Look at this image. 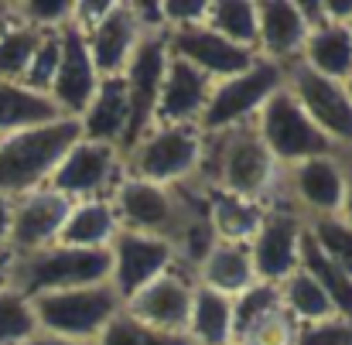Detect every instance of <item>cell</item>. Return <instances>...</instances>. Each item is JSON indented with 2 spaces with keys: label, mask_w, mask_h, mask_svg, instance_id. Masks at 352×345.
Masks as SVG:
<instances>
[{
  "label": "cell",
  "mask_w": 352,
  "mask_h": 345,
  "mask_svg": "<svg viewBox=\"0 0 352 345\" xmlns=\"http://www.w3.org/2000/svg\"><path fill=\"white\" fill-rule=\"evenodd\" d=\"M195 185L274 205L280 199V164L263 147L256 126L246 123L223 133H206V151Z\"/></svg>",
  "instance_id": "obj_1"
},
{
  "label": "cell",
  "mask_w": 352,
  "mask_h": 345,
  "mask_svg": "<svg viewBox=\"0 0 352 345\" xmlns=\"http://www.w3.org/2000/svg\"><path fill=\"white\" fill-rule=\"evenodd\" d=\"M76 140H79V123L65 116L3 133L0 137V195L17 199L34 188H45L58 161Z\"/></svg>",
  "instance_id": "obj_2"
},
{
  "label": "cell",
  "mask_w": 352,
  "mask_h": 345,
  "mask_svg": "<svg viewBox=\"0 0 352 345\" xmlns=\"http://www.w3.org/2000/svg\"><path fill=\"white\" fill-rule=\"evenodd\" d=\"M96 284H110V249H79V246L52 243L34 253L14 256L10 267V287L21 291L28 301L55 291L96 287Z\"/></svg>",
  "instance_id": "obj_3"
},
{
  "label": "cell",
  "mask_w": 352,
  "mask_h": 345,
  "mask_svg": "<svg viewBox=\"0 0 352 345\" xmlns=\"http://www.w3.org/2000/svg\"><path fill=\"white\" fill-rule=\"evenodd\" d=\"M202 151L206 133L199 126H151L123 151V175L161 188H182L199 181Z\"/></svg>",
  "instance_id": "obj_4"
},
{
  "label": "cell",
  "mask_w": 352,
  "mask_h": 345,
  "mask_svg": "<svg viewBox=\"0 0 352 345\" xmlns=\"http://www.w3.org/2000/svg\"><path fill=\"white\" fill-rule=\"evenodd\" d=\"M31 311L38 322V332L72 339V342H96L100 332L123 311V301L110 284L96 287H76V291H55L31 298Z\"/></svg>",
  "instance_id": "obj_5"
},
{
  "label": "cell",
  "mask_w": 352,
  "mask_h": 345,
  "mask_svg": "<svg viewBox=\"0 0 352 345\" xmlns=\"http://www.w3.org/2000/svg\"><path fill=\"white\" fill-rule=\"evenodd\" d=\"M284 82H287V69L277 65V62H267V58H256L239 76L212 82L209 103L199 116V130L202 133H223V130L253 123L256 113L263 110V103L277 89H284Z\"/></svg>",
  "instance_id": "obj_6"
},
{
  "label": "cell",
  "mask_w": 352,
  "mask_h": 345,
  "mask_svg": "<svg viewBox=\"0 0 352 345\" xmlns=\"http://www.w3.org/2000/svg\"><path fill=\"white\" fill-rule=\"evenodd\" d=\"M263 147L270 151V157L280 164V168H291L298 161H308V157H322V154H339L336 144L311 123V116L301 110V103L291 96L287 82L284 89H277L263 110L253 120Z\"/></svg>",
  "instance_id": "obj_7"
},
{
  "label": "cell",
  "mask_w": 352,
  "mask_h": 345,
  "mask_svg": "<svg viewBox=\"0 0 352 345\" xmlns=\"http://www.w3.org/2000/svg\"><path fill=\"white\" fill-rule=\"evenodd\" d=\"M346 171H349L346 154H322V157H308L291 168H280L277 202H287L305 219L339 216L342 199H346Z\"/></svg>",
  "instance_id": "obj_8"
},
{
  "label": "cell",
  "mask_w": 352,
  "mask_h": 345,
  "mask_svg": "<svg viewBox=\"0 0 352 345\" xmlns=\"http://www.w3.org/2000/svg\"><path fill=\"white\" fill-rule=\"evenodd\" d=\"M110 205H113V216L123 232L175 239L185 223V202H182L178 188H161V185H151V181H140L130 175H123L113 185Z\"/></svg>",
  "instance_id": "obj_9"
},
{
  "label": "cell",
  "mask_w": 352,
  "mask_h": 345,
  "mask_svg": "<svg viewBox=\"0 0 352 345\" xmlns=\"http://www.w3.org/2000/svg\"><path fill=\"white\" fill-rule=\"evenodd\" d=\"M305 236H308V219L298 209H291L287 202L267 205L260 230L253 232V239L246 243L253 270H256V280L280 284L284 277H291L301 267Z\"/></svg>",
  "instance_id": "obj_10"
},
{
  "label": "cell",
  "mask_w": 352,
  "mask_h": 345,
  "mask_svg": "<svg viewBox=\"0 0 352 345\" xmlns=\"http://www.w3.org/2000/svg\"><path fill=\"white\" fill-rule=\"evenodd\" d=\"M120 178H123V151L113 147V144L79 137L65 151V157L58 161L48 188H55L69 202L110 199V192H113V185Z\"/></svg>",
  "instance_id": "obj_11"
},
{
  "label": "cell",
  "mask_w": 352,
  "mask_h": 345,
  "mask_svg": "<svg viewBox=\"0 0 352 345\" xmlns=\"http://www.w3.org/2000/svg\"><path fill=\"white\" fill-rule=\"evenodd\" d=\"M287 89L301 103V110L311 116V123L336 144L339 154L349 157L352 151V96L346 82L325 79L301 62L287 65Z\"/></svg>",
  "instance_id": "obj_12"
},
{
  "label": "cell",
  "mask_w": 352,
  "mask_h": 345,
  "mask_svg": "<svg viewBox=\"0 0 352 345\" xmlns=\"http://www.w3.org/2000/svg\"><path fill=\"white\" fill-rule=\"evenodd\" d=\"M175 267H178V256H175L171 239L120 230L117 239L110 243V287L117 291L120 301L133 298L137 291H144L151 280H157L161 274Z\"/></svg>",
  "instance_id": "obj_13"
},
{
  "label": "cell",
  "mask_w": 352,
  "mask_h": 345,
  "mask_svg": "<svg viewBox=\"0 0 352 345\" xmlns=\"http://www.w3.org/2000/svg\"><path fill=\"white\" fill-rule=\"evenodd\" d=\"M192 291H195V277L185 267H175V270L161 274L157 280H151L133 298H126L123 315H130L133 322H140L154 332L185 335L188 311H192Z\"/></svg>",
  "instance_id": "obj_14"
},
{
  "label": "cell",
  "mask_w": 352,
  "mask_h": 345,
  "mask_svg": "<svg viewBox=\"0 0 352 345\" xmlns=\"http://www.w3.org/2000/svg\"><path fill=\"white\" fill-rule=\"evenodd\" d=\"M168 69V45L164 38H144L133 52V58L123 69V86H126V100H130V126H126V140L120 151H126L137 137H144L154 126V110H157V93H161V79Z\"/></svg>",
  "instance_id": "obj_15"
},
{
  "label": "cell",
  "mask_w": 352,
  "mask_h": 345,
  "mask_svg": "<svg viewBox=\"0 0 352 345\" xmlns=\"http://www.w3.org/2000/svg\"><path fill=\"white\" fill-rule=\"evenodd\" d=\"M72 202L65 195H58L55 188H34L28 195H17L14 199V212H10V239H7V249L14 256L21 253H34L41 246H52L58 243V232L65 226V216H69Z\"/></svg>",
  "instance_id": "obj_16"
},
{
  "label": "cell",
  "mask_w": 352,
  "mask_h": 345,
  "mask_svg": "<svg viewBox=\"0 0 352 345\" xmlns=\"http://www.w3.org/2000/svg\"><path fill=\"white\" fill-rule=\"evenodd\" d=\"M164 45H168V55L188 62L192 69H199V72L209 76L212 82L246 72V69L260 58L256 52L239 48V45H233V41H226L223 34H216V31L206 27V24H199V27H185V31H171V34L164 38Z\"/></svg>",
  "instance_id": "obj_17"
},
{
  "label": "cell",
  "mask_w": 352,
  "mask_h": 345,
  "mask_svg": "<svg viewBox=\"0 0 352 345\" xmlns=\"http://www.w3.org/2000/svg\"><path fill=\"white\" fill-rule=\"evenodd\" d=\"M62 62H58V72H55V82L48 89V100L55 107V113L65 116V120H79V113L89 107L96 86H100V76L93 69V58L86 52V38L79 27H62Z\"/></svg>",
  "instance_id": "obj_18"
},
{
  "label": "cell",
  "mask_w": 352,
  "mask_h": 345,
  "mask_svg": "<svg viewBox=\"0 0 352 345\" xmlns=\"http://www.w3.org/2000/svg\"><path fill=\"white\" fill-rule=\"evenodd\" d=\"M209 93H212L209 76L168 55V69L161 79V93H157V110H154V126H199Z\"/></svg>",
  "instance_id": "obj_19"
},
{
  "label": "cell",
  "mask_w": 352,
  "mask_h": 345,
  "mask_svg": "<svg viewBox=\"0 0 352 345\" xmlns=\"http://www.w3.org/2000/svg\"><path fill=\"white\" fill-rule=\"evenodd\" d=\"M308 41V24L298 0H263L256 3V55L277 65H294Z\"/></svg>",
  "instance_id": "obj_20"
},
{
  "label": "cell",
  "mask_w": 352,
  "mask_h": 345,
  "mask_svg": "<svg viewBox=\"0 0 352 345\" xmlns=\"http://www.w3.org/2000/svg\"><path fill=\"white\" fill-rule=\"evenodd\" d=\"M82 38H86V52H89L93 69H96L100 79L123 76L126 62L133 58L137 45L144 41V34H140V27L133 21L130 3H120V0H113V10L93 31H86Z\"/></svg>",
  "instance_id": "obj_21"
},
{
  "label": "cell",
  "mask_w": 352,
  "mask_h": 345,
  "mask_svg": "<svg viewBox=\"0 0 352 345\" xmlns=\"http://www.w3.org/2000/svg\"><path fill=\"white\" fill-rule=\"evenodd\" d=\"M79 137L86 140H100V144H113L123 147L126 140V126H130V100H126V86L123 79H100L89 107L79 113Z\"/></svg>",
  "instance_id": "obj_22"
},
{
  "label": "cell",
  "mask_w": 352,
  "mask_h": 345,
  "mask_svg": "<svg viewBox=\"0 0 352 345\" xmlns=\"http://www.w3.org/2000/svg\"><path fill=\"white\" fill-rule=\"evenodd\" d=\"M195 284L219 291L226 298H239L246 287L256 284V270L250 260V246L246 243H223L216 239V246L206 253V260L195 267Z\"/></svg>",
  "instance_id": "obj_23"
},
{
  "label": "cell",
  "mask_w": 352,
  "mask_h": 345,
  "mask_svg": "<svg viewBox=\"0 0 352 345\" xmlns=\"http://www.w3.org/2000/svg\"><path fill=\"white\" fill-rule=\"evenodd\" d=\"M263 212H267L263 202L243 199L233 192H219V188H206V216H209L216 239L223 243H250L263 223Z\"/></svg>",
  "instance_id": "obj_24"
},
{
  "label": "cell",
  "mask_w": 352,
  "mask_h": 345,
  "mask_svg": "<svg viewBox=\"0 0 352 345\" xmlns=\"http://www.w3.org/2000/svg\"><path fill=\"white\" fill-rule=\"evenodd\" d=\"M117 232L120 223L113 216L110 199H86V202H72L65 226L58 232V243L79 246V249H110Z\"/></svg>",
  "instance_id": "obj_25"
},
{
  "label": "cell",
  "mask_w": 352,
  "mask_h": 345,
  "mask_svg": "<svg viewBox=\"0 0 352 345\" xmlns=\"http://www.w3.org/2000/svg\"><path fill=\"white\" fill-rule=\"evenodd\" d=\"M305 69L336 79V82H349L352 79V38L349 24H325L308 31V41L301 48L298 58Z\"/></svg>",
  "instance_id": "obj_26"
},
{
  "label": "cell",
  "mask_w": 352,
  "mask_h": 345,
  "mask_svg": "<svg viewBox=\"0 0 352 345\" xmlns=\"http://www.w3.org/2000/svg\"><path fill=\"white\" fill-rule=\"evenodd\" d=\"M185 339L192 345H233V298L195 284Z\"/></svg>",
  "instance_id": "obj_27"
},
{
  "label": "cell",
  "mask_w": 352,
  "mask_h": 345,
  "mask_svg": "<svg viewBox=\"0 0 352 345\" xmlns=\"http://www.w3.org/2000/svg\"><path fill=\"white\" fill-rule=\"evenodd\" d=\"M280 291V304L291 315L294 325H308V322H325V318H339L332 311V301L325 298V291L318 287V280L308 270H294L291 277H284L277 284Z\"/></svg>",
  "instance_id": "obj_28"
},
{
  "label": "cell",
  "mask_w": 352,
  "mask_h": 345,
  "mask_svg": "<svg viewBox=\"0 0 352 345\" xmlns=\"http://www.w3.org/2000/svg\"><path fill=\"white\" fill-rule=\"evenodd\" d=\"M48 120H58V113H55V107H52L48 96L31 93L21 82L0 79V137L3 133H14V130H24V126L48 123Z\"/></svg>",
  "instance_id": "obj_29"
},
{
  "label": "cell",
  "mask_w": 352,
  "mask_h": 345,
  "mask_svg": "<svg viewBox=\"0 0 352 345\" xmlns=\"http://www.w3.org/2000/svg\"><path fill=\"white\" fill-rule=\"evenodd\" d=\"M280 311H284V304H280L277 284L256 280L253 287H246L239 298H233V345L246 342L256 329H263Z\"/></svg>",
  "instance_id": "obj_30"
},
{
  "label": "cell",
  "mask_w": 352,
  "mask_h": 345,
  "mask_svg": "<svg viewBox=\"0 0 352 345\" xmlns=\"http://www.w3.org/2000/svg\"><path fill=\"white\" fill-rule=\"evenodd\" d=\"M301 270H308V274L318 280V287H322L325 298L332 301V311H336L339 318L352 322V277L342 267H336L308 236H305V246H301Z\"/></svg>",
  "instance_id": "obj_31"
},
{
  "label": "cell",
  "mask_w": 352,
  "mask_h": 345,
  "mask_svg": "<svg viewBox=\"0 0 352 345\" xmlns=\"http://www.w3.org/2000/svg\"><path fill=\"white\" fill-rule=\"evenodd\" d=\"M206 27H212L239 48L256 52V3L250 0H209Z\"/></svg>",
  "instance_id": "obj_32"
},
{
  "label": "cell",
  "mask_w": 352,
  "mask_h": 345,
  "mask_svg": "<svg viewBox=\"0 0 352 345\" xmlns=\"http://www.w3.org/2000/svg\"><path fill=\"white\" fill-rule=\"evenodd\" d=\"M41 38H45V31H38V27H31V24L14 17L10 27L0 34V79L21 82L28 65H31V58H34V52H38V45H41Z\"/></svg>",
  "instance_id": "obj_33"
},
{
  "label": "cell",
  "mask_w": 352,
  "mask_h": 345,
  "mask_svg": "<svg viewBox=\"0 0 352 345\" xmlns=\"http://www.w3.org/2000/svg\"><path fill=\"white\" fill-rule=\"evenodd\" d=\"M308 239L352 277V226L342 216H322L308 219Z\"/></svg>",
  "instance_id": "obj_34"
},
{
  "label": "cell",
  "mask_w": 352,
  "mask_h": 345,
  "mask_svg": "<svg viewBox=\"0 0 352 345\" xmlns=\"http://www.w3.org/2000/svg\"><path fill=\"white\" fill-rule=\"evenodd\" d=\"M38 332L31 301L14 291V287H0V345H21Z\"/></svg>",
  "instance_id": "obj_35"
},
{
  "label": "cell",
  "mask_w": 352,
  "mask_h": 345,
  "mask_svg": "<svg viewBox=\"0 0 352 345\" xmlns=\"http://www.w3.org/2000/svg\"><path fill=\"white\" fill-rule=\"evenodd\" d=\"M96 345H192L185 335H168V332H154L140 322H133L130 315L120 311L117 318L100 332Z\"/></svg>",
  "instance_id": "obj_36"
},
{
  "label": "cell",
  "mask_w": 352,
  "mask_h": 345,
  "mask_svg": "<svg viewBox=\"0 0 352 345\" xmlns=\"http://www.w3.org/2000/svg\"><path fill=\"white\" fill-rule=\"evenodd\" d=\"M58 34L62 31H48L41 38V45H38V52H34V58H31L24 79H21V86H28L31 93L48 96V89L55 82V72H58V62H62V38Z\"/></svg>",
  "instance_id": "obj_37"
},
{
  "label": "cell",
  "mask_w": 352,
  "mask_h": 345,
  "mask_svg": "<svg viewBox=\"0 0 352 345\" xmlns=\"http://www.w3.org/2000/svg\"><path fill=\"white\" fill-rule=\"evenodd\" d=\"M14 17L38 27V31H62L72 24V0H24V3H10Z\"/></svg>",
  "instance_id": "obj_38"
},
{
  "label": "cell",
  "mask_w": 352,
  "mask_h": 345,
  "mask_svg": "<svg viewBox=\"0 0 352 345\" xmlns=\"http://www.w3.org/2000/svg\"><path fill=\"white\" fill-rule=\"evenodd\" d=\"M291 345H352V322H346V318H325V322L294 325Z\"/></svg>",
  "instance_id": "obj_39"
},
{
  "label": "cell",
  "mask_w": 352,
  "mask_h": 345,
  "mask_svg": "<svg viewBox=\"0 0 352 345\" xmlns=\"http://www.w3.org/2000/svg\"><path fill=\"white\" fill-rule=\"evenodd\" d=\"M161 14H164V38H168L171 31L206 24L209 0H161Z\"/></svg>",
  "instance_id": "obj_40"
},
{
  "label": "cell",
  "mask_w": 352,
  "mask_h": 345,
  "mask_svg": "<svg viewBox=\"0 0 352 345\" xmlns=\"http://www.w3.org/2000/svg\"><path fill=\"white\" fill-rule=\"evenodd\" d=\"M10 212H14V199L0 195V246H7L10 239Z\"/></svg>",
  "instance_id": "obj_41"
},
{
  "label": "cell",
  "mask_w": 352,
  "mask_h": 345,
  "mask_svg": "<svg viewBox=\"0 0 352 345\" xmlns=\"http://www.w3.org/2000/svg\"><path fill=\"white\" fill-rule=\"evenodd\" d=\"M21 345H96V342H72V339H58V335H45V332H34L28 342Z\"/></svg>",
  "instance_id": "obj_42"
},
{
  "label": "cell",
  "mask_w": 352,
  "mask_h": 345,
  "mask_svg": "<svg viewBox=\"0 0 352 345\" xmlns=\"http://www.w3.org/2000/svg\"><path fill=\"white\" fill-rule=\"evenodd\" d=\"M10 267H14V253L0 246V287H10Z\"/></svg>",
  "instance_id": "obj_43"
},
{
  "label": "cell",
  "mask_w": 352,
  "mask_h": 345,
  "mask_svg": "<svg viewBox=\"0 0 352 345\" xmlns=\"http://www.w3.org/2000/svg\"><path fill=\"white\" fill-rule=\"evenodd\" d=\"M339 216L346 219L352 226V161H349V171H346V199H342V209H339Z\"/></svg>",
  "instance_id": "obj_44"
},
{
  "label": "cell",
  "mask_w": 352,
  "mask_h": 345,
  "mask_svg": "<svg viewBox=\"0 0 352 345\" xmlns=\"http://www.w3.org/2000/svg\"><path fill=\"white\" fill-rule=\"evenodd\" d=\"M10 21H14V10H10V3H0V34L10 27Z\"/></svg>",
  "instance_id": "obj_45"
},
{
  "label": "cell",
  "mask_w": 352,
  "mask_h": 345,
  "mask_svg": "<svg viewBox=\"0 0 352 345\" xmlns=\"http://www.w3.org/2000/svg\"><path fill=\"white\" fill-rule=\"evenodd\" d=\"M346 89H349V96H352V79H349V82H346Z\"/></svg>",
  "instance_id": "obj_46"
},
{
  "label": "cell",
  "mask_w": 352,
  "mask_h": 345,
  "mask_svg": "<svg viewBox=\"0 0 352 345\" xmlns=\"http://www.w3.org/2000/svg\"><path fill=\"white\" fill-rule=\"evenodd\" d=\"M349 38H352V21H349Z\"/></svg>",
  "instance_id": "obj_47"
},
{
  "label": "cell",
  "mask_w": 352,
  "mask_h": 345,
  "mask_svg": "<svg viewBox=\"0 0 352 345\" xmlns=\"http://www.w3.org/2000/svg\"><path fill=\"white\" fill-rule=\"evenodd\" d=\"M349 161H352V151H349Z\"/></svg>",
  "instance_id": "obj_48"
}]
</instances>
